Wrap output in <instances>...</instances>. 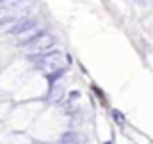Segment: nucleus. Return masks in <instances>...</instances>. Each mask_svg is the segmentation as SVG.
Here are the masks:
<instances>
[{
  "label": "nucleus",
  "mask_w": 153,
  "mask_h": 144,
  "mask_svg": "<svg viewBox=\"0 0 153 144\" xmlns=\"http://www.w3.org/2000/svg\"><path fill=\"white\" fill-rule=\"evenodd\" d=\"M39 66L43 68V70H46L48 73H61L64 70V66H66V57L61 53V52H52V53H48V55H43L41 59H39Z\"/></svg>",
  "instance_id": "f257e3e1"
},
{
  "label": "nucleus",
  "mask_w": 153,
  "mask_h": 144,
  "mask_svg": "<svg viewBox=\"0 0 153 144\" xmlns=\"http://www.w3.org/2000/svg\"><path fill=\"white\" fill-rule=\"evenodd\" d=\"M53 45V37L48 34H39L29 43V52H45Z\"/></svg>",
  "instance_id": "f03ea898"
},
{
  "label": "nucleus",
  "mask_w": 153,
  "mask_h": 144,
  "mask_svg": "<svg viewBox=\"0 0 153 144\" xmlns=\"http://www.w3.org/2000/svg\"><path fill=\"white\" fill-rule=\"evenodd\" d=\"M62 144H78V139H76V134H64V139H62Z\"/></svg>",
  "instance_id": "7ed1b4c3"
},
{
  "label": "nucleus",
  "mask_w": 153,
  "mask_h": 144,
  "mask_svg": "<svg viewBox=\"0 0 153 144\" xmlns=\"http://www.w3.org/2000/svg\"><path fill=\"white\" fill-rule=\"evenodd\" d=\"M112 116H114V119H116V123H117V125H123V123H125V116H123L119 110L112 108Z\"/></svg>",
  "instance_id": "20e7f679"
},
{
  "label": "nucleus",
  "mask_w": 153,
  "mask_h": 144,
  "mask_svg": "<svg viewBox=\"0 0 153 144\" xmlns=\"http://www.w3.org/2000/svg\"><path fill=\"white\" fill-rule=\"evenodd\" d=\"M93 91H94V94H96V96H100V98H102V100L105 102V98H103V93H102V89H98L96 85H93Z\"/></svg>",
  "instance_id": "39448f33"
},
{
  "label": "nucleus",
  "mask_w": 153,
  "mask_h": 144,
  "mask_svg": "<svg viewBox=\"0 0 153 144\" xmlns=\"http://www.w3.org/2000/svg\"><path fill=\"white\" fill-rule=\"evenodd\" d=\"M105 144H112V143H105Z\"/></svg>",
  "instance_id": "423d86ee"
}]
</instances>
